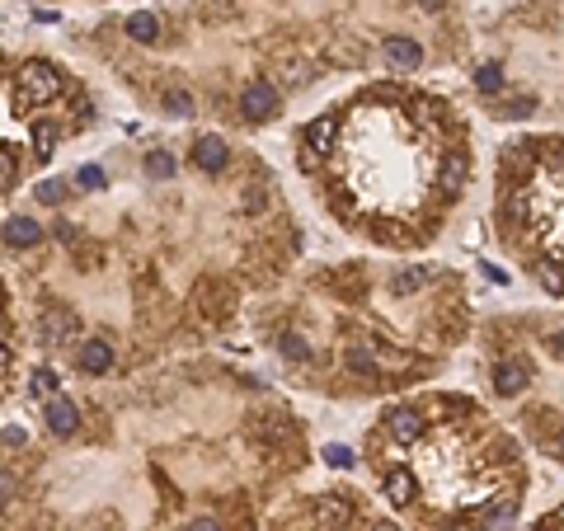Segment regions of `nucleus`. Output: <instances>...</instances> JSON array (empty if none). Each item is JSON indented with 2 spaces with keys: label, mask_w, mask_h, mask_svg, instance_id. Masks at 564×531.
<instances>
[{
  "label": "nucleus",
  "mask_w": 564,
  "mask_h": 531,
  "mask_svg": "<svg viewBox=\"0 0 564 531\" xmlns=\"http://www.w3.org/2000/svg\"><path fill=\"white\" fill-rule=\"evenodd\" d=\"M0 442H5V447H24V428H5V433H0Z\"/></svg>",
  "instance_id": "7c9ffc66"
},
{
  "label": "nucleus",
  "mask_w": 564,
  "mask_h": 531,
  "mask_svg": "<svg viewBox=\"0 0 564 531\" xmlns=\"http://www.w3.org/2000/svg\"><path fill=\"white\" fill-rule=\"evenodd\" d=\"M343 362H348V372H358V376H376L381 372V362H376V353H372L367 343H353L343 353Z\"/></svg>",
  "instance_id": "a211bd4d"
},
{
  "label": "nucleus",
  "mask_w": 564,
  "mask_h": 531,
  "mask_svg": "<svg viewBox=\"0 0 564 531\" xmlns=\"http://www.w3.org/2000/svg\"><path fill=\"white\" fill-rule=\"evenodd\" d=\"M52 151H57V123H38L33 127V156L47 160Z\"/></svg>",
  "instance_id": "aec40b11"
},
{
  "label": "nucleus",
  "mask_w": 564,
  "mask_h": 531,
  "mask_svg": "<svg viewBox=\"0 0 564 531\" xmlns=\"http://www.w3.org/2000/svg\"><path fill=\"white\" fill-rule=\"evenodd\" d=\"M38 329H43V339H47V343H61V339L80 334V320H76L71 310H47L43 320H38Z\"/></svg>",
  "instance_id": "ddd939ff"
},
{
  "label": "nucleus",
  "mask_w": 564,
  "mask_h": 531,
  "mask_svg": "<svg viewBox=\"0 0 564 531\" xmlns=\"http://www.w3.org/2000/svg\"><path fill=\"white\" fill-rule=\"evenodd\" d=\"M193 160H197V170L217 174V170H226L230 151H226V141H222V137H197V141H193Z\"/></svg>",
  "instance_id": "9b49d317"
},
{
  "label": "nucleus",
  "mask_w": 564,
  "mask_h": 531,
  "mask_svg": "<svg viewBox=\"0 0 564 531\" xmlns=\"http://www.w3.org/2000/svg\"><path fill=\"white\" fill-rule=\"evenodd\" d=\"M386 438H391L395 447L423 442V414H419V409H409V405L391 409V414H386Z\"/></svg>",
  "instance_id": "20e7f679"
},
{
  "label": "nucleus",
  "mask_w": 564,
  "mask_h": 531,
  "mask_svg": "<svg viewBox=\"0 0 564 531\" xmlns=\"http://www.w3.org/2000/svg\"><path fill=\"white\" fill-rule=\"evenodd\" d=\"M475 85H479V94H499V90H504V66L485 61V66L475 71Z\"/></svg>",
  "instance_id": "412c9836"
},
{
  "label": "nucleus",
  "mask_w": 564,
  "mask_h": 531,
  "mask_svg": "<svg viewBox=\"0 0 564 531\" xmlns=\"http://www.w3.org/2000/svg\"><path fill=\"white\" fill-rule=\"evenodd\" d=\"M14 179H20V160H14L10 151H0V189H10Z\"/></svg>",
  "instance_id": "c85d7f7f"
},
{
  "label": "nucleus",
  "mask_w": 564,
  "mask_h": 531,
  "mask_svg": "<svg viewBox=\"0 0 564 531\" xmlns=\"http://www.w3.org/2000/svg\"><path fill=\"white\" fill-rule=\"evenodd\" d=\"M466 179H471V156L466 151H447L442 156V165H438V184H442V193H461L466 189Z\"/></svg>",
  "instance_id": "6e6552de"
},
{
  "label": "nucleus",
  "mask_w": 564,
  "mask_h": 531,
  "mask_svg": "<svg viewBox=\"0 0 564 531\" xmlns=\"http://www.w3.org/2000/svg\"><path fill=\"white\" fill-rule=\"evenodd\" d=\"M165 113H174V118H193V94L189 90H165Z\"/></svg>",
  "instance_id": "4be33fe9"
},
{
  "label": "nucleus",
  "mask_w": 564,
  "mask_h": 531,
  "mask_svg": "<svg viewBox=\"0 0 564 531\" xmlns=\"http://www.w3.org/2000/svg\"><path fill=\"white\" fill-rule=\"evenodd\" d=\"M10 494H14V479H10L5 471H0V508H5V503H10Z\"/></svg>",
  "instance_id": "2f4dec72"
},
{
  "label": "nucleus",
  "mask_w": 564,
  "mask_h": 531,
  "mask_svg": "<svg viewBox=\"0 0 564 531\" xmlns=\"http://www.w3.org/2000/svg\"><path fill=\"white\" fill-rule=\"evenodd\" d=\"M551 456H555V461H564V433H560V438L551 442Z\"/></svg>",
  "instance_id": "c9c22d12"
},
{
  "label": "nucleus",
  "mask_w": 564,
  "mask_h": 531,
  "mask_svg": "<svg viewBox=\"0 0 564 531\" xmlns=\"http://www.w3.org/2000/svg\"><path fill=\"white\" fill-rule=\"evenodd\" d=\"M315 518H320V527H348V522H353V503L325 494V499H315Z\"/></svg>",
  "instance_id": "dca6fc26"
},
{
  "label": "nucleus",
  "mask_w": 564,
  "mask_h": 531,
  "mask_svg": "<svg viewBox=\"0 0 564 531\" xmlns=\"http://www.w3.org/2000/svg\"><path fill=\"white\" fill-rule=\"evenodd\" d=\"M419 5H423V10H442V0H419Z\"/></svg>",
  "instance_id": "e433bc0d"
},
{
  "label": "nucleus",
  "mask_w": 564,
  "mask_h": 531,
  "mask_svg": "<svg viewBox=\"0 0 564 531\" xmlns=\"http://www.w3.org/2000/svg\"><path fill=\"white\" fill-rule=\"evenodd\" d=\"M334 132H339V118H334V113H325V118H315V123L302 132L306 170H315V156H329V151H334Z\"/></svg>",
  "instance_id": "7ed1b4c3"
},
{
  "label": "nucleus",
  "mask_w": 564,
  "mask_h": 531,
  "mask_svg": "<svg viewBox=\"0 0 564 531\" xmlns=\"http://www.w3.org/2000/svg\"><path fill=\"white\" fill-rule=\"evenodd\" d=\"M512 518H518V494H499L489 508V518H485V531H508Z\"/></svg>",
  "instance_id": "f3484780"
},
{
  "label": "nucleus",
  "mask_w": 564,
  "mask_h": 531,
  "mask_svg": "<svg viewBox=\"0 0 564 531\" xmlns=\"http://www.w3.org/2000/svg\"><path fill=\"white\" fill-rule=\"evenodd\" d=\"M428 282H433V269H428V263H414V269H400L391 278V296H414L419 287H428Z\"/></svg>",
  "instance_id": "2eb2a0df"
},
{
  "label": "nucleus",
  "mask_w": 564,
  "mask_h": 531,
  "mask_svg": "<svg viewBox=\"0 0 564 531\" xmlns=\"http://www.w3.org/2000/svg\"><path fill=\"white\" fill-rule=\"evenodd\" d=\"M5 372H10V343L0 339V376H5Z\"/></svg>",
  "instance_id": "72a5a7b5"
},
{
  "label": "nucleus",
  "mask_w": 564,
  "mask_h": 531,
  "mask_svg": "<svg viewBox=\"0 0 564 531\" xmlns=\"http://www.w3.org/2000/svg\"><path fill=\"white\" fill-rule=\"evenodd\" d=\"M47 428H52L57 438H71L76 428H80V409H76L71 400H66L61 390L52 395V400H47Z\"/></svg>",
  "instance_id": "9d476101"
},
{
  "label": "nucleus",
  "mask_w": 564,
  "mask_h": 531,
  "mask_svg": "<svg viewBox=\"0 0 564 531\" xmlns=\"http://www.w3.org/2000/svg\"><path fill=\"white\" fill-rule=\"evenodd\" d=\"M189 531H222V527H217V518H197Z\"/></svg>",
  "instance_id": "473e14b6"
},
{
  "label": "nucleus",
  "mask_w": 564,
  "mask_h": 531,
  "mask_svg": "<svg viewBox=\"0 0 564 531\" xmlns=\"http://www.w3.org/2000/svg\"><path fill=\"white\" fill-rule=\"evenodd\" d=\"M146 174H151V179H170L174 174V156L170 151H151V156H146Z\"/></svg>",
  "instance_id": "a878e982"
},
{
  "label": "nucleus",
  "mask_w": 564,
  "mask_h": 531,
  "mask_svg": "<svg viewBox=\"0 0 564 531\" xmlns=\"http://www.w3.org/2000/svg\"><path fill=\"white\" fill-rule=\"evenodd\" d=\"M278 348H282V358H292V362H310V343L302 334H282Z\"/></svg>",
  "instance_id": "5701e85b"
},
{
  "label": "nucleus",
  "mask_w": 564,
  "mask_h": 531,
  "mask_svg": "<svg viewBox=\"0 0 564 531\" xmlns=\"http://www.w3.org/2000/svg\"><path fill=\"white\" fill-rule=\"evenodd\" d=\"M551 353H555V358H564V334H551Z\"/></svg>",
  "instance_id": "f704fd0d"
},
{
  "label": "nucleus",
  "mask_w": 564,
  "mask_h": 531,
  "mask_svg": "<svg viewBox=\"0 0 564 531\" xmlns=\"http://www.w3.org/2000/svg\"><path fill=\"white\" fill-rule=\"evenodd\" d=\"M381 494L395 503V508H409L414 499H419V475H414L409 466H395L381 475Z\"/></svg>",
  "instance_id": "423d86ee"
},
{
  "label": "nucleus",
  "mask_w": 564,
  "mask_h": 531,
  "mask_svg": "<svg viewBox=\"0 0 564 531\" xmlns=\"http://www.w3.org/2000/svg\"><path fill=\"white\" fill-rule=\"evenodd\" d=\"M527 113H532V99H512L508 104V118H527Z\"/></svg>",
  "instance_id": "c756f323"
},
{
  "label": "nucleus",
  "mask_w": 564,
  "mask_h": 531,
  "mask_svg": "<svg viewBox=\"0 0 564 531\" xmlns=\"http://www.w3.org/2000/svg\"><path fill=\"white\" fill-rule=\"evenodd\" d=\"M278 109H282V94H278L273 80L259 76V80H250V85L240 90V113H245L250 123H269Z\"/></svg>",
  "instance_id": "f03ea898"
},
{
  "label": "nucleus",
  "mask_w": 564,
  "mask_h": 531,
  "mask_svg": "<svg viewBox=\"0 0 564 531\" xmlns=\"http://www.w3.org/2000/svg\"><path fill=\"white\" fill-rule=\"evenodd\" d=\"M61 197H66V184H61V179H43V184H38V203L57 207Z\"/></svg>",
  "instance_id": "bb28decb"
},
{
  "label": "nucleus",
  "mask_w": 564,
  "mask_h": 531,
  "mask_svg": "<svg viewBox=\"0 0 564 531\" xmlns=\"http://www.w3.org/2000/svg\"><path fill=\"white\" fill-rule=\"evenodd\" d=\"M527 386H532V362L527 358H504L494 367V390L499 395H522Z\"/></svg>",
  "instance_id": "39448f33"
},
{
  "label": "nucleus",
  "mask_w": 564,
  "mask_h": 531,
  "mask_svg": "<svg viewBox=\"0 0 564 531\" xmlns=\"http://www.w3.org/2000/svg\"><path fill=\"white\" fill-rule=\"evenodd\" d=\"M0 236H5V245H10V250H33V245L43 240V226L33 221V217H10Z\"/></svg>",
  "instance_id": "f8f14e48"
},
{
  "label": "nucleus",
  "mask_w": 564,
  "mask_h": 531,
  "mask_svg": "<svg viewBox=\"0 0 564 531\" xmlns=\"http://www.w3.org/2000/svg\"><path fill=\"white\" fill-rule=\"evenodd\" d=\"M320 456H325V466H334V471H353V461H358V456L348 452L343 442H329V447H325Z\"/></svg>",
  "instance_id": "393cba45"
},
{
  "label": "nucleus",
  "mask_w": 564,
  "mask_h": 531,
  "mask_svg": "<svg viewBox=\"0 0 564 531\" xmlns=\"http://www.w3.org/2000/svg\"><path fill=\"white\" fill-rule=\"evenodd\" d=\"M372 531H395V527H391V522H376V527H372Z\"/></svg>",
  "instance_id": "4c0bfd02"
},
{
  "label": "nucleus",
  "mask_w": 564,
  "mask_h": 531,
  "mask_svg": "<svg viewBox=\"0 0 564 531\" xmlns=\"http://www.w3.org/2000/svg\"><path fill=\"white\" fill-rule=\"evenodd\" d=\"M66 90V76L52 61H24L20 66V90H14V104H47Z\"/></svg>",
  "instance_id": "f257e3e1"
},
{
  "label": "nucleus",
  "mask_w": 564,
  "mask_h": 531,
  "mask_svg": "<svg viewBox=\"0 0 564 531\" xmlns=\"http://www.w3.org/2000/svg\"><path fill=\"white\" fill-rule=\"evenodd\" d=\"M0 66H5V52H0Z\"/></svg>",
  "instance_id": "58836bf2"
},
{
  "label": "nucleus",
  "mask_w": 564,
  "mask_h": 531,
  "mask_svg": "<svg viewBox=\"0 0 564 531\" xmlns=\"http://www.w3.org/2000/svg\"><path fill=\"white\" fill-rule=\"evenodd\" d=\"M536 282L545 287V296H564V263L555 259H545L541 269H536Z\"/></svg>",
  "instance_id": "6ab92c4d"
},
{
  "label": "nucleus",
  "mask_w": 564,
  "mask_h": 531,
  "mask_svg": "<svg viewBox=\"0 0 564 531\" xmlns=\"http://www.w3.org/2000/svg\"><path fill=\"white\" fill-rule=\"evenodd\" d=\"M57 390H61V381H57V372H52V367H38V372H33V395H43V400H52Z\"/></svg>",
  "instance_id": "b1692460"
},
{
  "label": "nucleus",
  "mask_w": 564,
  "mask_h": 531,
  "mask_svg": "<svg viewBox=\"0 0 564 531\" xmlns=\"http://www.w3.org/2000/svg\"><path fill=\"white\" fill-rule=\"evenodd\" d=\"M381 57H386L391 71H419L423 66V47L414 43V38H386V47H381Z\"/></svg>",
  "instance_id": "0eeeda50"
},
{
  "label": "nucleus",
  "mask_w": 564,
  "mask_h": 531,
  "mask_svg": "<svg viewBox=\"0 0 564 531\" xmlns=\"http://www.w3.org/2000/svg\"><path fill=\"white\" fill-rule=\"evenodd\" d=\"M76 367L85 372V376H104V372L113 367V348H109V339H85V343H80Z\"/></svg>",
  "instance_id": "1a4fd4ad"
},
{
  "label": "nucleus",
  "mask_w": 564,
  "mask_h": 531,
  "mask_svg": "<svg viewBox=\"0 0 564 531\" xmlns=\"http://www.w3.org/2000/svg\"><path fill=\"white\" fill-rule=\"evenodd\" d=\"M127 38H132V43H141V47H156V43H160V20H156L151 10L127 14Z\"/></svg>",
  "instance_id": "4468645a"
},
{
  "label": "nucleus",
  "mask_w": 564,
  "mask_h": 531,
  "mask_svg": "<svg viewBox=\"0 0 564 531\" xmlns=\"http://www.w3.org/2000/svg\"><path fill=\"white\" fill-rule=\"evenodd\" d=\"M76 184H80V189H104V184H109V174L99 170V165H85V170L76 174Z\"/></svg>",
  "instance_id": "cd10ccee"
}]
</instances>
